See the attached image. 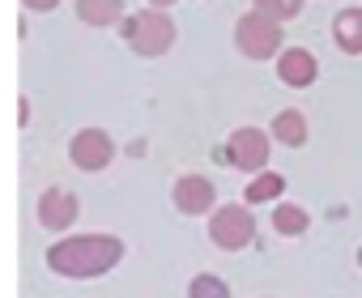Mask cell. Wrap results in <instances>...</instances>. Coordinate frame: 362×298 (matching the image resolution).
Here are the masks:
<instances>
[{
    "label": "cell",
    "mask_w": 362,
    "mask_h": 298,
    "mask_svg": "<svg viewBox=\"0 0 362 298\" xmlns=\"http://www.w3.org/2000/svg\"><path fill=\"white\" fill-rule=\"evenodd\" d=\"M22 5H26V9H35V13H47V9H56V5H60V0H22Z\"/></svg>",
    "instance_id": "obj_17"
},
{
    "label": "cell",
    "mask_w": 362,
    "mask_h": 298,
    "mask_svg": "<svg viewBox=\"0 0 362 298\" xmlns=\"http://www.w3.org/2000/svg\"><path fill=\"white\" fill-rule=\"evenodd\" d=\"M170 201H175L179 213L201 217V213H214L218 209V188L205 175H179L175 188H170Z\"/></svg>",
    "instance_id": "obj_7"
},
{
    "label": "cell",
    "mask_w": 362,
    "mask_h": 298,
    "mask_svg": "<svg viewBox=\"0 0 362 298\" xmlns=\"http://www.w3.org/2000/svg\"><path fill=\"white\" fill-rule=\"evenodd\" d=\"M69 158L77 171H107L111 158H115V141L103 132V128H81L73 141H69Z\"/></svg>",
    "instance_id": "obj_6"
},
{
    "label": "cell",
    "mask_w": 362,
    "mask_h": 298,
    "mask_svg": "<svg viewBox=\"0 0 362 298\" xmlns=\"http://www.w3.org/2000/svg\"><path fill=\"white\" fill-rule=\"evenodd\" d=\"M149 5H153V9H166V5H175V0H149Z\"/></svg>",
    "instance_id": "obj_18"
},
{
    "label": "cell",
    "mask_w": 362,
    "mask_h": 298,
    "mask_svg": "<svg viewBox=\"0 0 362 298\" xmlns=\"http://www.w3.org/2000/svg\"><path fill=\"white\" fill-rule=\"evenodd\" d=\"M281 192H286V179H281L277 171H260V175H252L243 201H247V205H269V201H277Z\"/></svg>",
    "instance_id": "obj_13"
},
{
    "label": "cell",
    "mask_w": 362,
    "mask_h": 298,
    "mask_svg": "<svg viewBox=\"0 0 362 298\" xmlns=\"http://www.w3.org/2000/svg\"><path fill=\"white\" fill-rule=\"evenodd\" d=\"M35 213H39V226H43V230L60 234V230H69V226L77 222L81 205H77V196H73V192H64V188H47V192L39 196Z\"/></svg>",
    "instance_id": "obj_8"
},
{
    "label": "cell",
    "mask_w": 362,
    "mask_h": 298,
    "mask_svg": "<svg viewBox=\"0 0 362 298\" xmlns=\"http://www.w3.org/2000/svg\"><path fill=\"white\" fill-rule=\"evenodd\" d=\"M209 239L222 251H243L256 239V217L252 205H218L209 213Z\"/></svg>",
    "instance_id": "obj_4"
},
{
    "label": "cell",
    "mask_w": 362,
    "mask_h": 298,
    "mask_svg": "<svg viewBox=\"0 0 362 298\" xmlns=\"http://www.w3.org/2000/svg\"><path fill=\"white\" fill-rule=\"evenodd\" d=\"M188 298H230V285L222 277H214V273H201V277H192Z\"/></svg>",
    "instance_id": "obj_15"
},
{
    "label": "cell",
    "mask_w": 362,
    "mask_h": 298,
    "mask_svg": "<svg viewBox=\"0 0 362 298\" xmlns=\"http://www.w3.org/2000/svg\"><path fill=\"white\" fill-rule=\"evenodd\" d=\"M307 226H311V213H307L303 205H277V209H273V230H277V234L298 239V234H307Z\"/></svg>",
    "instance_id": "obj_14"
},
{
    "label": "cell",
    "mask_w": 362,
    "mask_h": 298,
    "mask_svg": "<svg viewBox=\"0 0 362 298\" xmlns=\"http://www.w3.org/2000/svg\"><path fill=\"white\" fill-rule=\"evenodd\" d=\"M358 268H362V247H358Z\"/></svg>",
    "instance_id": "obj_19"
},
{
    "label": "cell",
    "mask_w": 362,
    "mask_h": 298,
    "mask_svg": "<svg viewBox=\"0 0 362 298\" xmlns=\"http://www.w3.org/2000/svg\"><path fill=\"white\" fill-rule=\"evenodd\" d=\"M332 43L345 56H358L362 52V9H341L332 18Z\"/></svg>",
    "instance_id": "obj_10"
},
{
    "label": "cell",
    "mask_w": 362,
    "mask_h": 298,
    "mask_svg": "<svg viewBox=\"0 0 362 298\" xmlns=\"http://www.w3.org/2000/svg\"><path fill=\"white\" fill-rule=\"evenodd\" d=\"M235 43L247 60H269V56H281V22L264 9H252L239 18L235 26Z\"/></svg>",
    "instance_id": "obj_3"
},
{
    "label": "cell",
    "mask_w": 362,
    "mask_h": 298,
    "mask_svg": "<svg viewBox=\"0 0 362 298\" xmlns=\"http://www.w3.org/2000/svg\"><path fill=\"white\" fill-rule=\"evenodd\" d=\"M307 136H311V128H307V115H303V111L286 107V111H277V115H273V141H281V145L298 149V145H307Z\"/></svg>",
    "instance_id": "obj_11"
},
{
    "label": "cell",
    "mask_w": 362,
    "mask_h": 298,
    "mask_svg": "<svg viewBox=\"0 0 362 298\" xmlns=\"http://www.w3.org/2000/svg\"><path fill=\"white\" fill-rule=\"evenodd\" d=\"M252 9H264V13H273L277 22H290V18H298L303 0H252Z\"/></svg>",
    "instance_id": "obj_16"
},
{
    "label": "cell",
    "mask_w": 362,
    "mask_h": 298,
    "mask_svg": "<svg viewBox=\"0 0 362 298\" xmlns=\"http://www.w3.org/2000/svg\"><path fill=\"white\" fill-rule=\"evenodd\" d=\"M124 260V243L115 234H69L47 247V268L73 281H90L111 273Z\"/></svg>",
    "instance_id": "obj_1"
},
{
    "label": "cell",
    "mask_w": 362,
    "mask_h": 298,
    "mask_svg": "<svg viewBox=\"0 0 362 298\" xmlns=\"http://www.w3.org/2000/svg\"><path fill=\"white\" fill-rule=\"evenodd\" d=\"M77 18L86 26H115L124 22V0H77Z\"/></svg>",
    "instance_id": "obj_12"
},
{
    "label": "cell",
    "mask_w": 362,
    "mask_h": 298,
    "mask_svg": "<svg viewBox=\"0 0 362 298\" xmlns=\"http://www.w3.org/2000/svg\"><path fill=\"white\" fill-rule=\"evenodd\" d=\"M222 162H230L243 175H260L269 167V132L264 128H235L226 149H222Z\"/></svg>",
    "instance_id": "obj_5"
},
{
    "label": "cell",
    "mask_w": 362,
    "mask_h": 298,
    "mask_svg": "<svg viewBox=\"0 0 362 298\" xmlns=\"http://www.w3.org/2000/svg\"><path fill=\"white\" fill-rule=\"evenodd\" d=\"M119 26H124V43H128L136 56H145V60H153V56L170 52V43L179 39V30H175L170 13H162V9L132 13V18H124Z\"/></svg>",
    "instance_id": "obj_2"
},
{
    "label": "cell",
    "mask_w": 362,
    "mask_h": 298,
    "mask_svg": "<svg viewBox=\"0 0 362 298\" xmlns=\"http://www.w3.org/2000/svg\"><path fill=\"white\" fill-rule=\"evenodd\" d=\"M277 77H281L286 85H294V90H307V85L320 77V60H315L307 47H286V52L277 56Z\"/></svg>",
    "instance_id": "obj_9"
}]
</instances>
